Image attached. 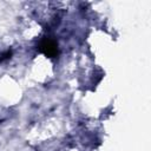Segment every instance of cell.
<instances>
[{
    "mask_svg": "<svg viewBox=\"0 0 151 151\" xmlns=\"http://www.w3.org/2000/svg\"><path fill=\"white\" fill-rule=\"evenodd\" d=\"M39 48L48 57H54L57 54V50H58L57 48V44L51 39H45L44 41H41Z\"/></svg>",
    "mask_w": 151,
    "mask_h": 151,
    "instance_id": "obj_1",
    "label": "cell"
}]
</instances>
